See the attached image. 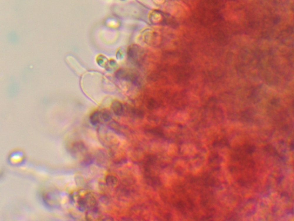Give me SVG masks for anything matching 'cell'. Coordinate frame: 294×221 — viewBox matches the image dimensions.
I'll use <instances>...</instances> for the list:
<instances>
[{
  "mask_svg": "<svg viewBox=\"0 0 294 221\" xmlns=\"http://www.w3.org/2000/svg\"><path fill=\"white\" fill-rule=\"evenodd\" d=\"M85 204L86 209L93 210L97 208V202L93 195L90 193H86L84 196Z\"/></svg>",
  "mask_w": 294,
  "mask_h": 221,
  "instance_id": "obj_1",
  "label": "cell"
},
{
  "mask_svg": "<svg viewBox=\"0 0 294 221\" xmlns=\"http://www.w3.org/2000/svg\"><path fill=\"white\" fill-rule=\"evenodd\" d=\"M112 109L114 114L119 116H122L124 112V108L123 105L119 101H115L113 103Z\"/></svg>",
  "mask_w": 294,
  "mask_h": 221,
  "instance_id": "obj_2",
  "label": "cell"
},
{
  "mask_svg": "<svg viewBox=\"0 0 294 221\" xmlns=\"http://www.w3.org/2000/svg\"><path fill=\"white\" fill-rule=\"evenodd\" d=\"M101 121H103V119L102 117V113L101 112H95L90 117V122L93 126H96Z\"/></svg>",
  "mask_w": 294,
  "mask_h": 221,
  "instance_id": "obj_3",
  "label": "cell"
},
{
  "mask_svg": "<svg viewBox=\"0 0 294 221\" xmlns=\"http://www.w3.org/2000/svg\"><path fill=\"white\" fill-rule=\"evenodd\" d=\"M119 183V180L117 178L113 175L107 176L106 178V183L108 187H114L117 185Z\"/></svg>",
  "mask_w": 294,
  "mask_h": 221,
  "instance_id": "obj_4",
  "label": "cell"
},
{
  "mask_svg": "<svg viewBox=\"0 0 294 221\" xmlns=\"http://www.w3.org/2000/svg\"><path fill=\"white\" fill-rule=\"evenodd\" d=\"M73 148H74V153H75L76 155L82 154L85 152L86 151V148L83 144H75L74 145Z\"/></svg>",
  "mask_w": 294,
  "mask_h": 221,
  "instance_id": "obj_5",
  "label": "cell"
},
{
  "mask_svg": "<svg viewBox=\"0 0 294 221\" xmlns=\"http://www.w3.org/2000/svg\"><path fill=\"white\" fill-rule=\"evenodd\" d=\"M8 39L12 43H17V41L18 40V36L16 33L13 32V33H10L9 34Z\"/></svg>",
  "mask_w": 294,
  "mask_h": 221,
  "instance_id": "obj_6",
  "label": "cell"
},
{
  "mask_svg": "<svg viewBox=\"0 0 294 221\" xmlns=\"http://www.w3.org/2000/svg\"><path fill=\"white\" fill-rule=\"evenodd\" d=\"M131 112H132V114L134 117L140 118L143 117V113L140 110L134 109L131 110Z\"/></svg>",
  "mask_w": 294,
  "mask_h": 221,
  "instance_id": "obj_7",
  "label": "cell"
},
{
  "mask_svg": "<svg viewBox=\"0 0 294 221\" xmlns=\"http://www.w3.org/2000/svg\"><path fill=\"white\" fill-rule=\"evenodd\" d=\"M102 117L103 121H105V122H108L111 119V114L107 112H105L104 113H102Z\"/></svg>",
  "mask_w": 294,
  "mask_h": 221,
  "instance_id": "obj_8",
  "label": "cell"
},
{
  "mask_svg": "<svg viewBox=\"0 0 294 221\" xmlns=\"http://www.w3.org/2000/svg\"><path fill=\"white\" fill-rule=\"evenodd\" d=\"M149 132L151 134H153L156 135V136H161L163 134L162 131H161L160 129H157V128H153V129H152L149 130Z\"/></svg>",
  "mask_w": 294,
  "mask_h": 221,
  "instance_id": "obj_9",
  "label": "cell"
},
{
  "mask_svg": "<svg viewBox=\"0 0 294 221\" xmlns=\"http://www.w3.org/2000/svg\"><path fill=\"white\" fill-rule=\"evenodd\" d=\"M158 106V104L154 100H151L149 101L148 104V107L150 109H155Z\"/></svg>",
  "mask_w": 294,
  "mask_h": 221,
  "instance_id": "obj_10",
  "label": "cell"
}]
</instances>
